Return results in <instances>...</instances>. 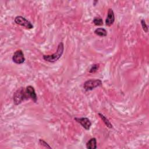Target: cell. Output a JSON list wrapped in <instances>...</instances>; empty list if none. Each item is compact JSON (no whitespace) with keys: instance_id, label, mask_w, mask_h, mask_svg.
<instances>
[{"instance_id":"obj_1","label":"cell","mask_w":149,"mask_h":149,"mask_svg":"<svg viewBox=\"0 0 149 149\" xmlns=\"http://www.w3.org/2000/svg\"><path fill=\"white\" fill-rule=\"evenodd\" d=\"M63 51H64V45L62 42H61L58 46L56 51L54 54L52 55H43L42 58L47 62H56L61 57V56L63 54Z\"/></svg>"},{"instance_id":"obj_14","label":"cell","mask_w":149,"mask_h":149,"mask_svg":"<svg viewBox=\"0 0 149 149\" xmlns=\"http://www.w3.org/2000/svg\"><path fill=\"white\" fill-rule=\"evenodd\" d=\"M141 24L143 30L146 33H147V32H148V26H147V25L146 24V21H145L144 19H142V20H141Z\"/></svg>"},{"instance_id":"obj_8","label":"cell","mask_w":149,"mask_h":149,"mask_svg":"<svg viewBox=\"0 0 149 149\" xmlns=\"http://www.w3.org/2000/svg\"><path fill=\"white\" fill-rule=\"evenodd\" d=\"M115 21V15L113 10L111 8L108 9L107 19L105 20V24L108 26H111Z\"/></svg>"},{"instance_id":"obj_12","label":"cell","mask_w":149,"mask_h":149,"mask_svg":"<svg viewBox=\"0 0 149 149\" xmlns=\"http://www.w3.org/2000/svg\"><path fill=\"white\" fill-rule=\"evenodd\" d=\"M93 22L95 26H101L103 24L102 19L99 16L95 17L93 20Z\"/></svg>"},{"instance_id":"obj_13","label":"cell","mask_w":149,"mask_h":149,"mask_svg":"<svg viewBox=\"0 0 149 149\" xmlns=\"http://www.w3.org/2000/svg\"><path fill=\"white\" fill-rule=\"evenodd\" d=\"M98 68H99V64H94L93 65H92L91 68H90L89 72L91 73H95V72L97 71Z\"/></svg>"},{"instance_id":"obj_15","label":"cell","mask_w":149,"mask_h":149,"mask_svg":"<svg viewBox=\"0 0 149 149\" xmlns=\"http://www.w3.org/2000/svg\"><path fill=\"white\" fill-rule=\"evenodd\" d=\"M39 144H41V146H44V147H46V148H51V147H50V146H49V144H48L46 141H45L44 140H42V139H40V140H39Z\"/></svg>"},{"instance_id":"obj_2","label":"cell","mask_w":149,"mask_h":149,"mask_svg":"<svg viewBox=\"0 0 149 149\" xmlns=\"http://www.w3.org/2000/svg\"><path fill=\"white\" fill-rule=\"evenodd\" d=\"M29 99V97L26 92V88L20 87L17 89L13 94V100L15 105H19L26 100Z\"/></svg>"},{"instance_id":"obj_6","label":"cell","mask_w":149,"mask_h":149,"mask_svg":"<svg viewBox=\"0 0 149 149\" xmlns=\"http://www.w3.org/2000/svg\"><path fill=\"white\" fill-rule=\"evenodd\" d=\"M75 120L79 123L86 130H89L91 126V122L90 119L87 118H75Z\"/></svg>"},{"instance_id":"obj_4","label":"cell","mask_w":149,"mask_h":149,"mask_svg":"<svg viewBox=\"0 0 149 149\" xmlns=\"http://www.w3.org/2000/svg\"><path fill=\"white\" fill-rule=\"evenodd\" d=\"M15 22L17 24H19L22 26H23L26 29H31L33 28V25L32 24V23L27 19H26L25 17L22 16H16L15 19Z\"/></svg>"},{"instance_id":"obj_9","label":"cell","mask_w":149,"mask_h":149,"mask_svg":"<svg viewBox=\"0 0 149 149\" xmlns=\"http://www.w3.org/2000/svg\"><path fill=\"white\" fill-rule=\"evenodd\" d=\"M86 148L88 149L97 148V140L95 138L90 139L86 143Z\"/></svg>"},{"instance_id":"obj_3","label":"cell","mask_w":149,"mask_h":149,"mask_svg":"<svg viewBox=\"0 0 149 149\" xmlns=\"http://www.w3.org/2000/svg\"><path fill=\"white\" fill-rule=\"evenodd\" d=\"M102 81L99 79H90L84 83L83 88L86 91L92 90L94 88L101 86Z\"/></svg>"},{"instance_id":"obj_11","label":"cell","mask_w":149,"mask_h":149,"mask_svg":"<svg viewBox=\"0 0 149 149\" xmlns=\"http://www.w3.org/2000/svg\"><path fill=\"white\" fill-rule=\"evenodd\" d=\"M98 115L101 118V119L102 120L103 122L105 123V125L108 127V128H112V125L111 124V123L110 122V121L108 120V119H107V118H106L104 115H102L101 113H98Z\"/></svg>"},{"instance_id":"obj_5","label":"cell","mask_w":149,"mask_h":149,"mask_svg":"<svg viewBox=\"0 0 149 149\" xmlns=\"http://www.w3.org/2000/svg\"><path fill=\"white\" fill-rule=\"evenodd\" d=\"M12 61L16 64H22L24 63L25 58L24 54L21 49H18L15 52L12 56Z\"/></svg>"},{"instance_id":"obj_10","label":"cell","mask_w":149,"mask_h":149,"mask_svg":"<svg viewBox=\"0 0 149 149\" xmlns=\"http://www.w3.org/2000/svg\"><path fill=\"white\" fill-rule=\"evenodd\" d=\"M94 33L100 37H105L107 35V30L102 27H99L94 30Z\"/></svg>"},{"instance_id":"obj_7","label":"cell","mask_w":149,"mask_h":149,"mask_svg":"<svg viewBox=\"0 0 149 149\" xmlns=\"http://www.w3.org/2000/svg\"><path fill=\"white\" fill-rule=\"evenodd\" d=\"M26 90L29 97V98H31L34 102H36L37 100V96L34 87L31 86H28L26 87Z\"/></svg>"}]
</instances>
